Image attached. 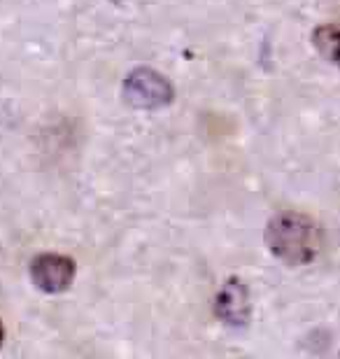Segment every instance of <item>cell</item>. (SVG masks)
Instances as JSON below:
<instances>
[{
    "label": "cell",
    "instance_id": "1",
    "mask_svg": "<svg viewBox=\"0 0 340 359\" xmlns=\"http://www.w3.org/2000/svg\"><path fill=\"white\" fill-rule=\"evenodd\" d=\"M268 245L287 264H310L322 250V226L303 212H280L268 224Z\"/></svg>",
    "mask_w": 340,
    "mask_h": 359
},
{
    "label": "cell",
    "instance_id": "2",
    "mask_svg": "<svg viewBox=\"0 0 340 359\" xmlns=\"http://www.w3.org/2000/svg\"><path fill=\"white\" fill-rule=\"evenodd\" d=\"M31 278L40 290L59 294L68 290L72 278H75V264H72L70 257L63 255H42L38 259H33Z\"/></svg>",
    "mask_w": 340,
    "mask_h": 359
},
{
    "label": "cell",
    "instance_id": "3",
    "mask_svg": "<svg viewBox=\"0 0 340 359\" xmlns=\"http://www.w3.org/2000/svg\"><path fill=\"white\" fill-rule=\"evenodd\" d=\"M126 93L135 105H144V107L163 105V103H168L172 96L168 82H165L161 75L149 73V70H137V73L128 77Z\"/></svg>",
    "mask_w": 340,
    "mask_h": 359
},
{
    "label": "cell",
    "instance_id": "4",
    "mask_svg": "<svg viewBox=\"0 0 340 359\" xmlns=\"http://www.w3.org/2000/svg\"><path fill=\"white\" fill-rule=\"evenodd\" d=\"M217 313H219L222 320L231 322V325H243L250 313L247 287L238 283V280H231L222 290L219 299H217Z\"/></svg>",
    "mask_w": 340,
    "mask_h": 359
},
{
    "label": "cell",
    "instance_id": "5",
    "mask_svg": "<svg viewBox=\"0 0 340 359\" xmlns=\"http://www.w3.org/2000/svg\"><path fill=\"white\" fill-rule=\"evenodd\" d=\"M315 47L324 59L340 66V28L338 26H322L315 31Z\"/></svg>",
    "mask_w": 340,
    "mask_h": 359
},
{
    "label": "cell",
    "instance_id": "6",
    "mask_svg": "<svg viewBox=\"0 0 340 359\" xmlns=\"http://www.w3.org/2000/svg\"><path fill=\"white\" fill-rule=\"evenodd\" d=\"M3 341H5V329H3V322H0V346H3Z\"/></svg>",
    "mask_w": 340,
    "mask_h": 359
}]
</instances>
